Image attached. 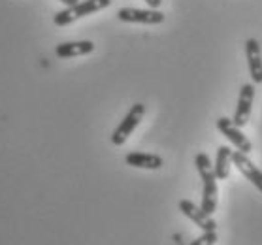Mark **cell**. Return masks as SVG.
Instances as JSON below:
<instances>
[{
  "label": "cell",
  "mask_w": 262,
  "mask_h": 245,
  "mask_svg": "<svg viewBox=\"0 0 262 245\" xmlns=\"http://www.w3.org/2000/svg\"><path fill=\"white\" fill-rule=\"evenodd\" d=\"M112 4V0H81L76 6L64 8L53 15V23L57 27H66V25L74 23L76 19H81L85 15H91L95 12H100L104 8H107Z\"/></svg>",
  "instance_id": "cell-1"
},
{
  "label": "cell",
  "mask_w": 262,
  "mask_h": 245,
  "mask_svg": "<svg viewBox=\"0 0 262 245\" xmlns=\"http://www.w3.org/2000/svg\"><path fill=\"white\" fill-rule=\"evenodd\" d=\"M143 114H145V106L140 104V102L134 104V106L128 109V114L123 117V121L117 125V128L114 130V134H112V144L114 145L125 144L126 140H128V136L136 130V126L140 125V121L143 119Z\"/></svg>",
  "instance_id": "cell-2"
},
{
  "label": "cell",
  "mask_w": 262,
  "mask_h": 245,
  "mask_svg": "<svg viewBox=\"0 0 262 245\" xmlns=\"http://www.w3.org/2000/svg\"><path fill=\"white\" fill-rule=\"evenodd\" d=\"M217 128H219L221 134L227 138L228 142H230L239 153L247 155V153L253 151V144L249 142V138L239 130V126L236 125L232 119H228V117H219V119H217Z\"/></svg>",
  "instance_id": "cell-3"
},
{
  "label": "cell",
  "mask_w": 262,
  "mask_h": 245,
  "mask_svg": "<svg viewBox=\"0 0 262 245\" xmlns=\"http://www.w3.org/2000/svg\"><path fill=\"white\" fill-rule=\"evenodd\" d=\"M117 19L125 23H142V25H161L164 21V13L159 10H140V8H121L117 12Z\"/></svg>",
  "instance_id": "cell-4"
},
{
  "label": "cell",
  "mask_w": 262,
  "mask_h": 245,
  "mask_svg": "<svg viewBox=\"0 0 262 245\" xmlns=\"http://www.w3.org/2000/svg\"><path fill=\"white\" fill-rule=\"evenodd\" d=\"M253 100H255V83H244L239 89V98L238 106H236V114H234L232 121L242 128L249 123L251 109H253Z\"/></svg>",
  "instance_id": "cell-5"
},
{
  "label": "cell",
  "mask_w": 262,
  "mask_h": 245,
  "mask_svg": "<svg viewBox=\"0 0 262 245\" xmlns=\"http://www.w3.org/2000/svg\"><path fill=\"white\" fill-rule=\"evenodd\" d=\"M179 211L185 217H189L196 227L202 228L204 232H215L217 230V222L208 213H204L202 209L198 208L196 204H192L191 200H179Z\"/></svg>",
  "instance_id": "cell-6"
},
{
  "label": "cell",
  "mask_w": 262,
  "mask_h": 245,
  "mask_svg": "<svg viewBox=\"0 0 262 245\" xmlns=\"http://www.w3.org/2000/svg\"><path fill=\"white\" fill-rule=\"evenodd\" d=\"M200 177H202V187H204L200 209H202L204 213L211 215L215 209H217V175L211 170V172L202 173Z\"/></svg>",
  "instance_id": "cell-7"
},
{
  "label": "cell",
  "mask_w": 262,
  "mask_h": 245,
  "mask_svg": "<svg viewBox=\"0 0 262 245\" xmlns=\"http://www.w3.org/2000/svg\"><path fill=\"white\" fill-rule=\"evenodd\" d=\"M245 57H247L253 83H262V51L258 40H255V38L245 40Z\"/></svg>",
  "instance_id": "cell-8"
},
{
  "label": "cell",
  "mask_w": 262,
  "mask_h": 245,
  "mask_svg": "<svg viewBox=\"0 0 262 245\" xmlns=\"http://www.w3.org/2000/svg\"><path fill=\"white\" fill-rule=\"evenodd\" d=\"M232 162H234V166L238 168L239 172L244 173L245 177H247V180L262 192V172L249 161V159H247V155L236 151V153H232Z\"/></svg>",
  "instance_id": "cell-9"
},
{
  "label": "cell",
  "mask_w": 262,
  "mask_h": 245,
  "mask_svg": "<svg viewBox=\"0 0 262 245\" xmlns=\"http://www.w3.org/2000/svg\"><path fill=\"white\" fill-rule=\"evenodd\" d=\"M95 51V43L91 40H79V42H64L55 48V53L60 59H72V57H81Z\"/></svg>",
  "instance_id": "cell-10"
},
{
  "label": "cell",
  "mask_w": 262,
  "mask_h": 245,
  "mask_svg": "<svg viewBox=\"0 0 262 245\" xmlns=\"http://www.w3.org/2000/svg\"><path fill=\"white\" fill-rule=\"evenodd\" d=\"M125 162L128 166L142 168V170H159L162 168V157L153 155V153H142V151H132L126 153Z\"/></svg>",
  "instance_id": "cell-11"
},
{
  "label": "cell",
  "mask_w": 262,
  "mask_h": 245,
  "mask_svg": "<svg viewBox=\"0 0 262 245\" xmlns=\"http://www.w3.org/2000/svg\"><path fill=\"white\" fill-rule=\"evenodd\" d=\"M230 161H232V151L227 145H221L215 155V168L213 172L217 180H227L228 172H230Z\"/></svg>",
  "instance_id": "cell-12"
},
{
  "label": "cell",
  "mask_w": 262,
  "mask_h": 245,
  "mask_svg": "<svg viewBox=\"0 0 262 245\" xmlns=\"http://www.w3.org/2000/svg\"><path fill=\"white\" fill-rule=\"evenodd\" d=\"M194 166H196L200 175L213 170V168H211V161H209V157L206 155V153H198V155L194 157Z\"/></svg>",
  "instance_id": "cell-13"
},
{
  "label": "cell",
  "mask_w": 262,
  "mask_h": 245,
  "mask_svg": "<svg viewBox=\"0 0 262 245\" xmlns=\"http://www.w3.org/2000/svg\"><path fill=\"white\" fill-rule=\"evenodd\" d=\"M215 241H217V232H204L200 238H196L189 245H215Z\"/></svg>",
  "instance_id": "cell-14"
},
{
  "label": "cell",
  "mask_w": 262,
  "mask_h": 245,
  "mask_svg": "<svg viewBox=\"0 0 262 245\" xmlns=\"http://www.w3.org/2000/svg\"><path fill=\"white\" fill-rule=\"evenodd\" d=\"M143 2H145L149 8H153V10H159L162 4V0H143Z\"/></svg>",
  "instance_id": "cell-15"
},
{
  "label": "cell",
  "mask_w": 262,
  "mask_h": 245,
  "mask_svg": "<svg viewBox=\"0 0 262 245\" xmlns=\"http://www.w3.org/2000/svg\"><path fill=\"white\" fill-rule=\"evenodd\" d=\"M60 2H62V4H64L66 8H70V6H76L79 0H60Z\"/></svg>",
  "instance_id": "cell-16"
}]
</instances>
